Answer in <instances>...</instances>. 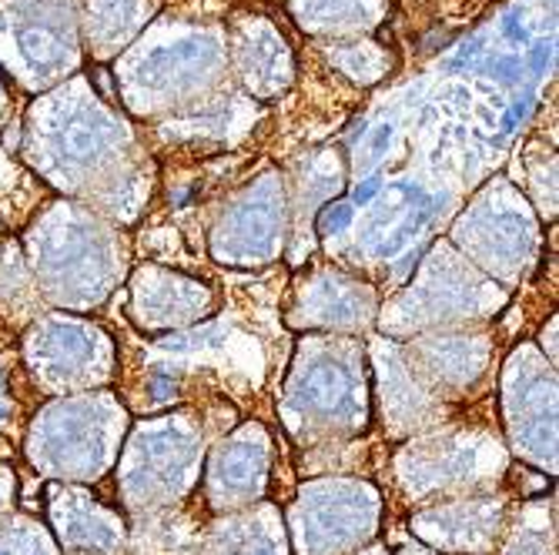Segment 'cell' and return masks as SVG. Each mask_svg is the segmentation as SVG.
<instances>
[{"mask_svg": "<svg viewBox=\"0 0 559 555\" xmlns=\"http://www.w3.org/2000/svg\"><path fill=\"white\" fill-rule=\"evenodd\" d=\"M269 466L272 435L262 422H245L228 438H222L212 448L205 495H201L209 516H228L259 506L269 492Z\"/></svg>", "mask_w": 559, "mask_h": 555, "instance_id": "cell-5", "label": "cell"}, {"mask_svg": "<svg viewBox=\"0 0 559 555\" xmlns=\"http://www.w3.org/2000/svg\"><path fill=\"white\" fill-rule=\"evenodd\" d=\"M379 529V492L369 482H309L292 509L298 555H332V522Z\"/></svg>", "mask_w": 559, "mask_h": 555, "instance_id": "cell-7", "label": "cell"}, {"mask_svg": "<svg viewBox=\"0 0 559 555\" xmlns=\"http://www.w3.org/2000/svg\"><path fill=\"white\" fill-rule=\"evenodd\" d=\"M121 555H128V552H121Z\"/></svg>", "mask_w": 559, "mask_h": 555, "instance_id": "cell-19", "label": "cell"}, {"mask_svg": "<svg viewBox=\"0 0 559 555\" xmlns=\"http://www.w3.org/2000/svg\"><path fill=\"white\" fill-rule=\"evenodd\" d=\"M305 309L301 322L295 325H305V328H316L325 322L329 309H342L345 322L352 331H362L376 322V291L362 281L355 278H345L338 272H322V275H312L309 281L298 285V305L295 312Z\"/></svg>", "mask_w": 559, "mask_h": 555, "instance_id": "cell-11", "label": "cell"}, {"mask_svg": "<svg viewBox=\"0 0 559 555\" xmlns=\"http://www.w3.org/2000/svg\"><path fill=\"white\" fill-rule=\"evenodd\" d=\"M372 445L352 442V438H332L319 445L298 448V475H345V472H366L369 469Z\"/></svg>", "mask_w": 559, "mask_h": 555, "instance_id": "cell-15", "label": "cell"}, {"mask_svg": "<svg viewBox=\"0 0 559 555\" xmlns=\"http://www.w3.org/2000/svg\"><path fill=\"white\" fill-rule=\"evenodd\" d=\"M151 275H155V285L165 291L162 298H144V294H134V312L131 315H141L138 325L141 328H158L165 322L171 325H191L194 318H205L212 312V288L201 285L194 278H181L175 272H165V268H155L151 265Z\"/></svg>", "mask_w": 559, "mask_h": 555, "instance_id": "cell-12", "label": "cell"}, {"mask_svg": "<svg viewBox=\"0 0 559 555\" xmlns=\"http://www.w3.org/2000/svg\"><path fill=\"white\" fill-rule=\"evenodd\" d=\"M40 315H47V305L31 275V265L21 255L17 241H4L0 244V328L8 335H21Z\"/></svg>", "mask_w": 559, "mask_h": 555, "instance_id": "cell-13", "label": "cell"}, {"mask_svg": "<svg viewBox=\"0 0 559 555\" xmlns=\"http://www.w3.org/2000/svg\"><path fill=\"white\" fill-rule=\"evenodd\" d=\"M506 429L523 459L556 475V365L533 345H520L506 362Z\"/></svg>", "mask_w": 559, "mask_h": 555, "instance_id": "cell-4", "label": "cell"}, {"mask_svg": "<svg viewBox=\"0 0 559 555\" xmlns=\"http://www.w3.org/2000/svg\"><path fill=\"white\" fill-rule=\"evenodd\" d=\"M539 345L549 351L546 362H549V365H556V315H549V328H543V331H539Z\"/></svg>", "mask_w": 559, "mask_h": 555, "instance_id": "cell-17", "label": "cell"}, {"mask_svg": "<svg viewBox=\"0 0 559 555\" xmlns=\"http://www.w3.org/2000/svg\"><path fill=\"white\" fill-rule=\"evenodd\" d=\"M556 502L552 498H523L513 522H506V542L499 555H556Z\"/></svg>", "mask_w": 559, "mask_h": 555, "instance_id": "cell-14", "label": "cell"}, {"mask_svg": "<svg viewBox=\"0 0 559 555\" xmlns=\"http://www.w3.org/2000/svg\"><path fill=\"white\" fill-rule=\"evenodd\" d=\"M185 555H285L282 519L272 506L215 516L201 526Z\"/></svg>", "mask_w": 559, "mask_h": 555, "instance_id": "cell-9", "label": "cell"}, {"mask_svg": "<svg viewBox=\"0 0 559 555\" xmlns=\"http://www.w3.org/2000/svg\"><path fill=\"white\" fill-rule=\"evenodd\" d=\"M201 442H205L201 415L178 412L138 425L118 475L124 506L131 512H147L191 498L188 492L198 485L201 451H205Z\"/></svg>", "mask_w": 559, "mask_h": 555, "instance_id": "cell-2", "label": "cell"}, {"mask_svg": "<svg viewBox=\"0 0 559 555\" xmlns=\"http://www.w3.org/2000/svg\"><path fill=\"white\" fill-rule=\"evenodd\" d=\"M209 519L212 516L198 495L175 502V506H165V509L131 512L124 552L128 555H185Z\"/></svg>", "mask_w": 559, "mask_h": 555, "instance_id": "cell-10", "label": "cell"}, {"mask_svg": "<svg viewBox=\"0 0 559 555\" xmlns=\"http://www.w3.org/2000/svg\"><path fill=\"white\" fill-rule=\"evenodd\" d=\"M24 362L40 395H74L115 375L111 338L71 315H40L24 331Z\"/></svg>", "mask_w": 559, "mask_h": 555, "instance_id": "cell-3", "label": "cell"}, {"mask_svg": "<svg viewBox=\"0 0 559 555\" xmlns=\"http://www.w3.org/2000/svg\"><path fill=\"white\" fill-rule=\"evenodd\" d=\"M50 522L55 535L64 548V555H121L128 542L124 519L97 502L84 488H64L55 485L47 492Z\"/></svg>", "mask_w": 559, "mask_h": 555, "instance_id": "cell-8", "label": "cell"}, {"mask_svg": "<svg viewBox=\"0 0 559 555\" xmlns=\"http://www.w3.org/2000/svg\"><path fill=\"white\" fill-rule=\"evenodd\" d=\"M362 345L348 338L301 341L295 372L282 395L285 429L305 445L355 438L369 425V395L362 372Z\"/></svg>", "mask_w": 559, "mask_h": 555, "instance_id": "cell-1", "label": "cell"}, {"mask_svg": "<svg viewBox=\"0 0 559 555\" xmlns=\"http://www.w3.org/2000/svg\"><path fill=\"white\" fill-rule=\"evenodd\" d=\"M352 555H355V552H352ZM359 555H389V552H385L382 545H372V548H362Z\"/></svg>", "mask_w": 559, "mask_h": 555, "instance_id": "cell-18", "label": "cell"}, {"mask_svg": "<svg viewBox=\"0 0 559 555\" xmlns=\"http://www.w3.org/2000/svg\"><path fill=\"white\" fill-rule=\"evenodd\" d=\"M506 509L510 498L502 492L445 498L432 509L413 512L409 529L439 555H489L506 529Z\"/></svg>", "mask_w": 559, "mask_h": 555, "instance_id": "cell-6", "label": "cell"}, {"mask_svg": "<svg viewBox=\"0 0 559 555\" xmlns=\"http://www.w3.org/2000/svg\"><path fill=\"white\" fill-rule=\"evenodd\" d=\"M14 488H17V479L8 466H0V522H4L14 509Z\"/></svg>", "mask_w": 559, "mask_h": 555, "instance_id": "cell-16", "label": "cell"}]
</instances>
